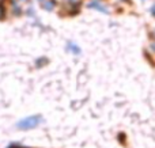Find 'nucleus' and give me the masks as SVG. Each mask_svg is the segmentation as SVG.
Masks as SVG:
<instances>
[{
    "mask_svg": "<svg viewBox=\"0 0 155 148\" xmlns=\"http://www.w3.org/2000/svg\"><path fill=\"white\" fill-rule=\"evenodd\" d=\"M99 3H91L90 4V7L91 8H97V10H99V11H104V12H107V10L104 7V5H98Z\"/></svg>",
    "mask_w": 155,
    "mask_h": 148,
    "instance_id": "nucleus-2",
    "label": "nucleus"
},
{
    "mask_svg": "<svg viewBox=\"0 0 155 148\" xmlns=\"http://www.w3.org/2000/svg\"><path fill=\"white\" fill-rule=\"evenodd\" d=\"M151 14H153V15L155 16V4L153 5V7H151Z\"/></svg>",
    "mask_w": 155,
    "mask_h": 148,
    "instance_id": "nucleus-3",
    "label": "nucleus"
},
{
    "mask_svg": "<svg viewBox=\"0 0 155 148\" xmlns=\"http://www.w3.org/2000/svg\"><path fill=\"white\" fill-rule=\"evenodd\" d=\"M40 122H41V116H31V117H27V118L22 120L21 122H18L16 127L19 129H31V128L37 127Z\"/></svg>",
    "mask_w": 155,
    "mask_h": 148,
    "instance_id": "nucleus-1",
    "label": "nucleus"
}]
</instances>
